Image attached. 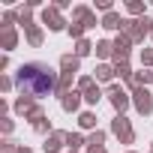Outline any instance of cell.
I'll list each match as a JSON object with an SVG mask.
<instances>
[{
    "instance_id": "6da1fadb",
    "label": "cell",
    "mask_w": 153,
    "mask_h": 153,
    "mask_svg": "<svg viewBox=\"0 0 153 153\" xmlns=\"http://www.w3.org/2000/svg\"><path fill=\"white\" fill-rule=\"evenodd\" d=\"M18 87L27 96H48L51 87H54V72L39 66V63H30L18 72Z\"/></svg>"
}]
</instances>
